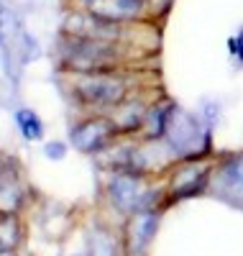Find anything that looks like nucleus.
Masks as SVG:
<instances>
[{
  "label": "nucleus",
  "instance_id": "1",
  "mask_svg": "<svg viewBox=\"0 0 243 256\" xmlns=\"http://www.w3.org/2000/svg\"><path fill=\"white\" fill-rule=\"evenodd\" d=\"M59 62L67 70L77 72H110L118 62V52L102 38H84V36H67L59 46Z\"/></svg>",
  "mask_w": 243,
  "mask_h": 256
},
{
  "label": "nucleus",
  "instance_id": "2",
  "mask_svg": "<svg viewBox=\"0 0 243 256\" xmlns=\"http://www.w3.org/2000/svg\"><path fill=\"white\" fill-rule=\"evenodd\" d=\"M164 136H166L169 146L174 148L176 154H182V156L200 154L202 148H205V144H208L205 126L197 120L192 113L180 110V108H172V116H169L166 134Z\"/></svg>",
  "mask_w": 243,
  "mask_h": 256
},
{
  "label": "nucleus",
  "instance_id": "3",
  "mask_svg": "<svg viewBox=\"0 0 243 256\" xmlns=\"http://www.w3.org/2000/svg\"><path fill=\"white\" fill-rule=\"evenodd\" d=\"M74 95L87 105H118L126 95V84L120 77H113L110 72H84L74 82Z\"/></svg>",
  "mask_w": 243,
  "mask_h": 256
},
{
  "label": "nucleus",
  "instance_id": "4",
  "mask_svg": "<svg viewBox=\"0 0 243 256\" xmlns=\"http://www.w3.org/2000/svg\"><path fill=\"white\" fill-rule=\"evenodd\" d=\"M118 131L116 120H108V118H90V120H82L72 128V144L84 154H92L100 152V148L108 146V141L113 138Z\"/></svg>",
  "mask_w": 243,
  "mask_h": 256
},
{
  "label": "nucleus",
  "instance_id": "5",
  "mask_svg": "<svg viewBox=\"0 0 243 256\" xmlns=\"http://www.w3.org/2000/svg\"><path fill=\"white\" fill-rule=\"evenodd\" d=\"M218 195L243 208V159L223 164V169L218 172Z\"/></svg>",
  "mask_w": 243,
  "mask_h": 256
},
{
  "label": "nucleus",
  "instance_id": "6",
  "mask_svg": "<svg viewBox=\"0 0 243 256\" xmlns=\"http://www.w3.org/2000/svg\"><path fill=\"white\" fill-rule=\"evenodd\" d=\"M20 41H24V31L18 26L16 13H10L8 8H0V49L6 56V67L13 74V52L20 49Z\"/></svg>",
  "mask_w": 243,
  "mask_h": 256
},
{
  "label": "nucleus",
  "instance_id": "7",
  "mask_svg": "<svg viewBox=\"0 0 243 256\" xmlns=\"http://www.w3.org/2000/svg\"><path fill=\"white\" fill-rule=\"evenodd\" d=\"M141 8H144V0H100V3H98L90 13H95L98 18L116 20V24H120L123 18L138 16Z\"/></svg>",
  "mask_w": 243,
  "mask_h": 256
},
{
  "label": "nucleus",
  "instance_id": "8",
  "mask_svg": "<svg viewBox=\"0 0 243 256\" xmlns=\"http://www.w3.org/2000/svg\"><path fill=\"white\" fill-rule=\"evenodd\" d=\"M113 198L120 208H136L141 202V182L134 174H120L113 182Z\"/></svg>",
  "mask_w": 243,
  "mask_h": 256
},
{
  "label": "nucleus",
  "instance_id": "9",
  "mask_svg": "<svg viewBox=\"0 0 243 256\" xmlns=\"http://www.w3.org/2000/svg\"><path fill=\"white\" fill-rule=\"evenodd\" d=\"M16 126H18V131L24 134V138H28V141H41V136H44L41 118L28 108H20L16 113Z\"/></svg>",
  "mask_w": 243,
  "mask_h": 256
},
{
  "label": "nucleus",
  "instance_id": "10",
  "mask_svg": "<svg viewBox=\"0 0 243 256\" xmlns=\"http://www.w3.org/2000/svg\"><path fill=\"white\" fill-rule=\"evenodd\" d=\"M146 120V108L141 102H134V105H123L118 118H116V126L118 131H136V128H141Z\"/></svg>",
  "mask_w": 243,
  "mask_h": 256
},
{
  "label": "nucleus",
  "instance_id": "11",
  "mask_svg": "<svg viewBox=\"0 0 243 256\" xmlns=\"http://www.w3.org/2000/svg\"><path fill=\"white\" fill-rule=\"evenodd\" d=\"M230 52L236 54V59H238V62H243V31L230 41Z\"/></svg>",
  "mask_w": 243,
  "mask_h": 256
},
{
  "label": "nucleus",
  "instance_id": "12",
  "mask_svg": "<svg viewBox=\"0 0 243 256\" xmlns=\"http://www.w3.org/2000/svg\"><path fill=\"white\" fill-rule=\"evenodd\" d=\"M64 152H67V148H64V144H46V156H49V159H62Z\"/></svg>",
  "mask_w": 243,
  "mask_h": 256
}]
</instances>
